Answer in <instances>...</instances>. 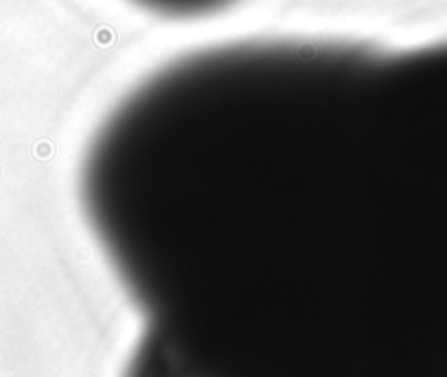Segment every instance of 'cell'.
I'll use <instances>...</instances> for the list:
<instances>
[{
    "instance_id": "obj_1",
    "label": "cell",
    "mask_w": 447,
    "mask_h": 377,
    "mask_svg": "<svg viewBox=\"0 0 447 377\" xmlns=\"http://www.w3.org/2000/svg\"><path fill=\"white\" fill-rule=\"evenodd\" d=\"M101 248L193 377H403L447 274V40L180 55L79 173Z\"/></svg>"
},
{
    "instance_id": "obj_2",
    "label": "cell",
    "mask_w": 447,
    "mask_h": 377,
    "mask_svg": "<svg viewBox=\"0 0 447 377\" xmlns=\"http://www.w3.org/2000/svg\"><path fill=\"white\" fill-rule=\"evenodd\" d=\"M149 14L171 18V20H195L215 16L233 7L237 0H130Z\"/></svg>"
}]
</instances>
